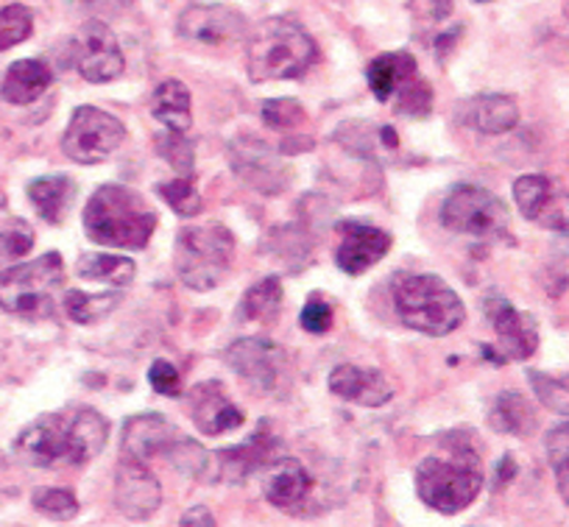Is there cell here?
Here are the masks:
<instances>
[{
	"label": "cell",
	"instance_id": "cell-3",
	"mask_svg": "<svg viewBox=\"0 0 569 527\" xmlns=\"http://www.w3.org/2000/svg\"><path fill=\"white\" fill-rule=\"evenodd\" d=\"M84 232L107 249H146L154 235L157 216L140 193L123 185H101L84 207Z\"/></svg>",
	"mask_w": 569,
	"mask_h": 527
},
{
	"label": "cell",
	"instance_id": "cell-19",
	"mask_svg": "<svg viewBox=\"0 0 569 527\" xmlns=\"http://www.w3.org/2000/svg\"><path fill=\"white\" fill-rule=\"evenodd\" d=\"M330 391L347 402L363 405V408H380L391 402L393 388L377 369H360V366L343 364L330 375Z\"/></svg>",
	"mask_w": 569,
	"mask_h": 527
},
{
	"label": "cell",
	"instance_id": "cell-20",
	"mask_svg": "<svg viewBox=\"0 0 569 527\" xmlns=\"http://www.w3.org/2000/svg\"><path fill=\"white\" fill-rule=\"evenodd\" d=\"M310 491V475L297 458H277L266 466L262 471V497L273 505V508L293 510L299 503L308 499Z\"/></svg>",
	"mask_w": 569,
	"mask_h": 527
},
{
	"label": "cell",
	"instance_id": "cell-26",
	"mask_svg": "<svg viewBox=\"0 0 569 527\" xmlns=\"http://www.w3.org/2000/svg\"><path fill=\"white\" fill-rule=\"evenodd\" d=\"M151 115L160 120L166 129L188 131L193 123V109H190V90L177 79L162 81L151 96Z\"/></svg>",
	"mask_w": 569,
	"mask_h": 527
},
{
	"label": "cell",
	"instance_id": "cell-25",
	"mask_svg": "<svg viewBox=\"0 0 569 527\" xmlns=\"http://www.w3.org/2000/svg\"><path fill=\"white\" fill-rule=\"evenodd\" d=\"M29 199L42 221L62 223L76 199V185L70 176H42L29 185Z\"/></svg>",
	"mask_w": 569,
	"mask_h": 527
},
{
	"label": "cell",
	"instance_id": "cell-28",
	"mask_svg": "<svg viewBox=\"0 0 569 527\" xmlns=\"http://www.w3.org/2000/svg\"><path fill=\"white\" fill-rule=\"evenodd\" d=\"M76 271L81 279H90V282H103L112 285V288H126L134 279L137 266L129 257L118 255H84L76 262Z\"/></svg>",
	"mask_w": 569,
	"mask_h": 527
},
{
	"label": "cell",
	"instance_id": "cell-18",
	"mask_svg": "<svg viewBox=\"0 0 569 527\" xmlns=\"http://www.w3.org/2000/svg\"><path fill=\"white\" fill-rule=\"evenodd\" d=\"M182 436L173 421H168L160 414H142L126 421L123 427V455L134 460H151L157 455H166L177 438Z\"/></svg>",
	"mask_w": 569,
	"mask_h": 527
},
{
	"label": "cell",
	"instance_id": "cell-36",
	"mask_svg": "<svg viewBox=\"0 0 569 527\" xmlns=\"http://www.w3.org/2000/svg\"><path fill=\"white\" fill-rule=\"evenodd\" d=\"M547 458L556 469L558 494L569 505V425H558L547 432Z\"/></svg>",
	"mask_w": 569,
	"mask_h": 527
},
{
	"label": "cell",
	"instance_id": "cell-46",
	"mask_svg": "<svg viewBox=\"0 0 569 527\" xmlns=\"http://www.w3.org/2000/svg\"><path fill=\"white\" fill-rule=\"evenodd\" d=\"M475 3H489V0H475Z\"/></svg>",
	"mask_w": 569,
	"mask_h": 527
},
{
	"label": "cell",
	"instance_id": "cell-8",
	"mask_svg": "<svg viewBox=\"0 0 569 527\" xmlns=\"http://www.w3.org/2000/svg\"><path fill=\"white\" fill-rule=\"evenodd\" d=\"M441 227L472 240H497L511 227L508 207L491 190L458 185L441 201Z\"/></svg>",
	"mask_w": 569,
	"mask_h": 527
},
{
	"label": "cell",
	"instance_id": "cell-44",
	"mask_svg": "<svg viewBox=\"0 0 569 527\" xmlns=\"http://www.w3.org/2000/svg\"><path fill=\"white\" fill-rule=\"evenodd\" d=\"M513 471H517V466H513V458H502L500 466H497V486H502V483H511Z\"/></svg>",
	"mask_w": 569,
	"mask_h": 527
},
{
	"label": "cell",
	"instance_id": "cell-5",
	"mask_svg": "<svg viewBox=\"0 0 569 527\" xmlns=\"http://www.w3.org/2000/svg\"><path fill=\"white\" fill-rule=\"evenodd\" d=\"M393 307L405 327L433 338L456 332L467 318L463 301L436 274H402L393 282Z\"/></svg>",
	"mask_w": 569,
	"mask_h": 527
},
{
	"label": "cell",
	"instance_id": "cell-27",
	"mask_svg": "<svg viewBox=\"0 0 569 527\" xmlns=\"http://www.w3.org/2000/svg\"><path fill=\"white\" fill-rule=\"evenodd\" d=\"M489 421L497 432H506V436H530V430L536 427V416L528 399L511 391L495 399Z\"/></svg>",
	"mask_w": 569,
	"mask_h": 527
},
{
	"label": "cell",
	"instance_id": "cell-33",
	"mask_svg": "<svg viewBox=\"0 0 569 527\" xmlns=\"http://www.w3.org/2000/svg\"><path fill=\"white\" fill-rule=\"evenodd\" d=\"M157 193L182 218H193L201 210V196L196 190L193 176H179V179H171V182H160L157 185Z\"/></svg>",
	"mask_w": 569,
	"mask_h": 527
},
{
	"label": "cell",
	"instance_id": "cell-1",
	"mask_svg": "<svg viewBox=\"0 0 569 527\" xmlns=\"http://www.w3.org/2000/svg\"><path fill=\"white\" fill-rule=\"evenodd\" d=\"M109 421L98 410L46 414L31 421L14 441V455L37 469L84 466L107 447Z\"/></svg>",
	"mask_w": 569,
	"mask_h": 527
},
{
	"label": "cell",
	"instance_id": "cell-45",
	"mask_svg": "<svg viewBox=\"0 0 569 527\" xmlns=\"http://www.w3.org/2000/svg\"><path fill=\"white\" fill-rule=\"evenodd\" d=\"M430 9H433L436 20H445L452 12V0H430Z\"/></svg>",
	"mask_w": 569,
	"mask_h": 527
},
{
	"label": "cell",
	"instance_id": "cell-41",
	"mask_svg": "<svg viewBox=\"0 0 569 527\" xmlns=\"http://www.w3.org/2000/svg\"><path fill=\"white\" fill-rule=\"evenodd\" d=\"M149 382L157 394H162V397H179V394H182L179 371L173 369V364H168V360H154V364H151Z\"/></svg>",
	"mask_w": 569,
	"mask_h": 527
},
{
	"label": "cell",
	"instance_id": "cell-40",
	"mask_svg": "<svg viewBox=\"0 0 569 527\" xmlns=\"http://www.w3.org/2000/svg\"><path fill=\"white\" fill-rule=\"evenodd\" d=\"M34 246V232L26 223H18L14 229H3L0 232V266H12L20 257L29 255Z\"/></svg>",
	"mask_w": 569,
	"mask_h": 527
},
{
	"label": "cell",
	"instance_id": "cell-34",
	"mask_svg": "<svg viewBox=\"0 0 569 527\" xmlns=\"http://www.w3.org/2000/svg\"><path fill=\"white\" fill-rule=\"evenodd\" d=\"M157 151L166 157V162H171V168L177 170L179 176H193L196 151L193 142L184 140V131H160V135H157Z\"/></svg>",
	"mask_w": 569,
	"mask_h": 527
},
{
	"label": "cell",
	"instance_id": "cell-6",
	"mask_svg": "<svg viewBox=\"0 0 569 527\" xmlns=\"http://www.w3.org/2000/svg\"><path fill=\"white\" fill-rule=\"evenodd\" d=\"M64 282V262L57 251L0 271V307L20 318H46L53 312Z\"/></svg>",
	"mask_w": 569,
	"mask_h": 527
},
{
	"label": "cell",
	"instance_id": "cell-9",
	"mask_svg": "<svg viewBox=\"0 0 569 527\" xmlns=\"http://www.w3.org/2000/svg\"><path fill=\"white\" fill-rule=\"evenodd\" d=\"M126 140V126L98 107H79L62 137V151L73 162L98 165L112 157Z\"/></svg>",
	"mask_w": 569,
	"mask_h": 527
},
{
	"label": "cell",
	"instance_id": "cell-37",
	"mask_svg": "<svg viewBox=\"0 0 569 527\" xmlns=\"http://www.w3.org/2000/svg\"><path fill=\"white\" fill-rule=\"evenodd\" d=\"M262 120L273 131H291L305 120V107L297 98H271L262 103Z\"/></svg>",
	"mask_w": 569,
	"mask_h": 527
},
{
	"label": "cell",
	"instance_id": "cell-13",
	"mask_svg": "<svg viewBox=\"0 0 569 527\" xmlns=\"http://www.w3.org/2000/svg\"><path fill=\"white\" fill-rule=\"evenodd\" d=\"M179 34L199 46H229L234 40H243L246 34V18L229 7H218V3H199V7H188L179 14L177 23Z\"/></svg>",
	"mask_w": 569,
	"mask_h": 527
},
{
	"label": "cell",
	"instance_id": "cell-14",
	"mask_svg": "<svg viewBox=\"0 0 569 527\" xmlns=\"http://www.w3.org/2000/svg\"><path fill=\"white\" fill-rule=\"evenodd\" d=\"M227 366L260 391H273L282 377L284 355L268 338H240L227 349Z\"/></svg>",
	"mask_w": 569,
	"mask_h": 527
},
{
	"label": "cell",
	"instance_id": "cell-2",
	"mask_svg": "<svg viewBox=\"0 0 569 527\" xmlns=\"http://www.w3.org/2000/svg\"><path fill=\"white\" fill-rule=\"evenodd\" d=\"M483 466L480 455L463 432L447 438L441 455H427L416 469V494L427 508L439 514H461L483 491Z\"/></svg>",
	"mask_w": 569,
	"mask_h": 527
},
{
	"label": "cell",
	"instance_id": "cell-15",
	"mask_svg": "<svg viewBox=\"0 0 569 527\" xmlns=\"http://www.w3.org/2000/svg\"><path fill=\"white\" fill-rule=\"evenodd\" d=\"M483 310L489 316L491 327H495L497 340H500V349L506 358L528 360L539 349V329H536V321L528 312H519L502 296L486 299Z\"/></svg>",
	"mask_w": 569,
	"mask_h": 527
},
{
	"label": "cell",
	"instance_id": "cell-11",
	"mask_svg": "<svg viewBox=\"0 0 569 527\" xmlns=\"http://www.w3.org/2000/svg\"><path fill=\"white\" fill-rule=\"evenodd\" d=\"M162 503L160 480L146 469L142 460L123 458L114 471V508L126 519L142 521L157 514Z\"/></svg>",
	"mask_w": 569,
	"mask_h": 527
},
{
	"label": "cell",
	"instance_id": "cell-39",
	"mask_svg": "<svg viewBox=\"0 0 569 527\" xmlns=\"http://www.w3.org/2000/svg\"><path fill=\"white\" fill-rule=\"evenodd\" d=\"M528 380L533 382L536 397L541 399L545 408H550L552 414L569 416V386L563 380H552V377L539 375V371H528Z\"/></svg>",
	"mask_w": 569,
	"mask_h": 527
},
{
	"label": "cell",
	"instance_id": "cell-31",
	"mask_svg": "<svg viewBox=\"0 0 569 527\" xmlns=\"http://www.w3.org/2000/svg\"><path fill=\"white\" fill-rule=\"evenodd\" d=\"M210 455L212 453H207L199 441H193V438H188V436H179L177 441L168 447L166 458L171 460V466H177L182 475L204 477V475H210V466H212Z\"/></svg>",
	"mask_w": 569,
	"mask_h": 527
},
{
	"label": "cell",
	"instance_id": "cell-22",
	"mask_svg": "<svg viewBox=\"0 0 569 527\" xmlns=\"http://www.w3.org/2000/svg\"><path fill=\"white\" fill-rule=\"evenodd\" d=\"M463 123L478 129L480 135H506L517 129L519 107L513 98L491 92V96H475L463 103Z\"/></svg>",
	"mask_w": 569,
	"mask_h": 527
},
{
	"label": "cell",
	"instance_id": "cell-30",
	"mask_svg": "<svg viewBox=\"0 0 569 527\" xmlns=\"http://www.w3.org/2000/svg\"><path fill=\"white\" fill-rule=\"evenodd\" d=\"M62 305L64 312L76 324H98L120 305V294H81V290H68Z\"/></svg>",
	"mask_w": 569,
	"mask_h": 527
},
{
	"label": "cell",
	"instance_id": "cell-32",
	"mask_svg": "<svg viewBox=\"0 0 569 527\" xmlns=\"http://www.w3.org/2000/svg\"><path fill=\"white\" fill-rule=\"evenodd\" d=\"M31 31H34V14L29 7L12 3V7L0 9V51L26 42Z\"/></svg>",
	"mask_w": 569,
	"mask_h": 527
},
{
	"label": "cell",
	"instance_id": "cell-4",
	"mask_svg": "<svg viewBox=\"0 0 569 527\" xmlns=\"http://www.w3.org/2000/svg\"><path fill=\"white\" fill-rule=\"evenodd\" d=\"M319 59L313 37L293 20L271 18L254 29L249 40V76L251 81L299 79Z\"/></svg>",
	"mask_w": 569,
	"mask_h": 527
},
{
	"label": "cell",
	"instance_id": "cell-35",
	"mask_svg": "<svg viewBox=\"0 0 569 527\" xmlns=\"http://www.w3.org/2000/svg\"><path fill=\"white\" fill-rule=\"evenodd\" d=\"M397 115H408V118H427L430 107H433V90L425 79H419V73L410 76L402 87L397 90Z\"/></svg>",
	"mask_w": 569,
	"mask_h": 527
},
{
	"label": "cell",
	"instance_id": "cell-10",
	"mask_svg": "<svg viewBox=\"0 0 569 527\" xmlns=\"http://www.w3.org/2000/svg\"><path fill=\"white\" fill-rule=\"evenodd\" d=\"M70 64L90 84H107L123 73L126 59L109 26L101 20H90L70 40Z\"/></svg>",
	"mask_w": 569,
	"mask_h": 527
},
{
	"label": "cell",
	"instance_id": "cell-16",
	"mask_svg": "<svg viewBox=\"0 0 569 527\" xmlns=\"http://www.w3.org/2000/svg\"><path fill=\"white\" fill-rule=\"evenodd\" d=\"M338 232H341V246H338L336 262L349 277H360L363 271H369L391 249V235L386 229L369 227V223L343 221L338 223Z\"/></svg>",
	"mask_w": 569,
	"mask_h": 527
},
{
	"label": "cell",
	"instance_id": "cell-21",
	"mask_svg": "<svg viewBox=\"0 0 569 527\" xmlns=\"http://www.w3.org/2000/svg\"><path fill=\"white\" fill-rule=\"evenodd\" d=\"M232 168L234 173L243 176L246 182L254 185L260 193H279L284 188V173L271 151H266L262 142L234 140L232 146Z\"/></svg>",
	"mask_w": 569,
	"mask_h": 527
},
{
	"label": "cell",
	"instance_id": "cell-42",
	"mask_svg": "<svg viewBox=\"0 0 569 527\" xmlns=\"http://www.w3.org/2000/svg\"><path fill=\"white\" fill-rule=\"evenodd\" d=\"M299 321H302V329H308V332H327V329L332 327V307L321 299H310L308 305H305Z\"/></svg>",
	"mask_w": 569,
	"mask_h": 527
},
{
	"label": "cell",
	"instance_id": "cell-29",
	"mask_svg": "<svg viewBox=\"0 0 569 527\" xmlns=\"http://www.w3.org/2000/svg\"><path fill=\"white\" fill-rule=\"evenodd\" d=\"M282 282L279 277H268L262 282L251 285L246 290L243 301L238 307V316L243 321H273L282 310Z\"/></svg>",
	"mask_w": 569,
	"mask_h": 527
},
{
	"label": "cell",
	"instance_id": "cell-23",
	"mask_svg": "<svg viewBox=\"0 0 569 527\" xmlns=\"http://www.w3.org/2000/svg\"><path fill=\"white\" fill-rule=\"evenodd\" d=\"M53 84V70L42 59H20V62L9 64L3 84H0V96L9 103H34L48 92Z\"/></svg>",
	"mask_w": 569,
	"mask_h": 527
},
{
	"label": "cell",
	"instance_id": "cell-7",
	"mask_svg": "<svg viewBox=\"0 0 569 527\" xmlns=\"http://www.w3.org/2000/svg\"><path fill=\"white\" fill-rule=\"evenodd\" d=\"M234 238L221 223L204 227H184L177 238V266L179 282L190 290H212L232 266Z\"/></svg>",
	"mask_w": 569,
	"mask_h": 527
},
{
	"label": "cell",
	"instance_id": "cell-12",
	"mask_svg": "<svg viewBox=\"0 0 569 527\" xmlns=\"http://www.w3.org/2000/svg\"><path fill=\"white\" fill-rule=\"evenodd\" d=\"M513 201L528 221L558 232L569 229V196L558 190L547 176H519L513 182Z\"/></svg>",
	"mask_w": 569,
	"mask_h": 527
},
{
	"label": "cell",
	"instance_id": "cell-24",
	"mask_svg": "<svg viewBox=\"0 0 569 527\" xmlns=\"http://www.w3.org/2000/svg\"><path fill=\"white\" fill-rule=\"evenodd\" d=\"M419 73V64L410 57L408 51H393L382 53L366 70V81H369V90L375 92L377 101H391L397 96L399 87L410 79V76Z\"/></svg>",
	"mask_w": 569,
	"mask_h": 527
},
{
	"label": "cell",
	"instance_id": "cell-38",
	"mask_svg": "<svg viewBox=\"0 0 569 527\" xmlns=\"http://www.w3.org/2000/svg\"><path fill=\"white\" fill-rule=\"evenodd\" d=\"M34 508L51 519H73L79 514V499L68 488H37Z\"/></svg>",
	"mask_w": 569,
	"mask_h": 527
},
{
	"label": "cell",
	"instance_id": "cell-43",
	"mask_svg": "<svg viewBox=\"0 0 569 527\" xmlns=\"http://www.w3.org/2000/svg\"><path fill=\"white\" fill-rule=\"evenodd\" d=\"M179 525L182 527H193V525H201V527H212L216 525V516L210 514V510L204 508V505H196V508H190L188 514L179 519Z\"/></svg>",
	"mask_w": 569,
	"mask_h": 527
},
{
	"label": "cell",
	"instance_id": "cell-17",
	"mask_svg": "<svg viewBox=\"0 0 569 527\" xmlns=\"http://www.w3.org/2000/svg\"><path fill=\"white\" fill-rule=\"evenodd\" d=\"M190 416L196 427L207 436H221V432L238 430L243 425V414L238 405L223 394L221 382H199L188 397Z\"/></svg>",
	"mask_w": 569,
	"mask_h": 527
}]
</instances>
